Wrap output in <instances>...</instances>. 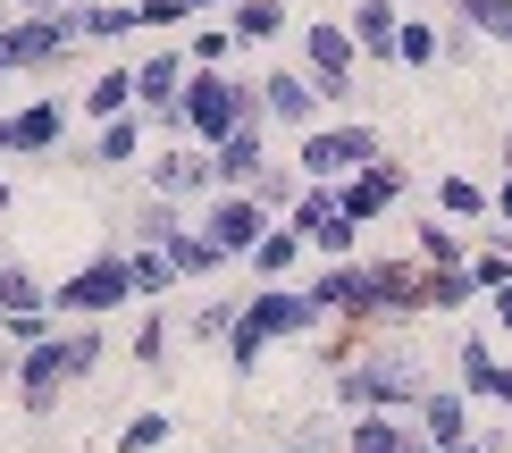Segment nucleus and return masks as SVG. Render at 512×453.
I'll use <instances>...</instances> for the list:
<instances>
[{
  "mask_svg": "<svg viewBox=\"0 0 512 453\" xmlns=\"http://www.w3.org/2000/svg\"><path fill=\"white\" fill-rule=\"evenodd\" d=\"M429 370H420V353H403V344H361V353L336 370V412L361 420V412H420V395H429Z\"/></svg>",
  "mask_w": 512,
  "mask_h": 453,
  "instance_id": "nucleus-1",
  "label": "nucleus"
},
{
  "mask_svg": "<svg viewBox=\"0 0 512 453\" xmlns=\"http://www.w3.org/2000/svg\"><path fill=\"white\" fill-rule=\"evenodd\" d=\"M93 361H101V319H59L42 344H26V353H17V378H9V386H17V403L42 420L76 378H93Z\"/></svg>",
  "mask_w": 512,
  "mask_h": 453,
  "instance_id": "nucleus-2",
  "label": "nucleus"
},
{
  "mask_svg": "<svg viewBox=\"0 0 512 453\" xmlns=\"http://www.w3.org/2000/svg\"><path fill=\"white\" fill-rule=\"evenodd\" d=\"M236 126H261V84H244V76H227V68H194V84H185V101H177V118H168L160 135L219 151Z\"/></svg>",
  "mask_w": 512,
  "mask_h": 453,
  "instance_id": "nucleus-3",
  "label": "nucleus"
},
{
  "mask_svg": "<svg viewBox=\"0 0 512 453\" xmlns=\"http://www.w3.org/2000/svg\"><path fill=\"white\" fill-rule=\"evenodd\" d=\"M311 328H328L319 319V302L303 286H261V294H244V319H236V336H227V370L252 378L269 361V344H286V336H311Z\"/></svg>",
  "mask_w": 512,
  "mask_h": 453,
  "instance_id": "nucleus-4",
  "label": "nucleus"
},
{
  "mask_svg": "<svg viewBox=\"0 0 512 453\" xmlns=\"http://www.w3.org/2000/svg\"><path fill=\"white\" fill-rule=\"evenodd\" d=\"M118 302H135V269H126V244L93 252V261H76V269L51 286V311H59V319H110Z\"/></svg>",
  "mask_w": 512,
  "mask_h": 453,
  "instance_id": "nucleus-5",
  "label": "nucleus"
},
{
  "mask_svg": "<svg viewBox=\"0 0 512 453\" xmlns=\"http://www.w3.org/2000/svg\"><path fill=\"white\" fill-rule=\"evenodd\" d=\"M370 160H387V151H378V126H361V118H345V126H311V135L294 143V168H303L311 185H345V177H361Z\"/></svg>",
  "mask_w": 512,
  "mask_h": 453,
  "instance_id": "nucleus-6",
  "label": "nucleus"
},
{
  "mask_svg": "<svg viewBox=\"0 0 512 453\" xmlns=\"http://www.w3.org/2000/svg\"><path fill=\"white\" fill-rule=\"evenodd\" d=\"M353 68H361V42L345 34V17H303V76L319 84L328 110L353 101Z\"/></svg>",
  "mask_w": 512,
  "mask_h": 453,
  "instance_id": "nucleus-7",
  "label": "nucleus"
},
{
  "mask_svg": "<svg viewBox=\"0 0 512 453\" xmlns=\"http://www.w3.org/2000/svg\"><path fill=\"white\" fill-rule=\"evenodd\" d=\"M269 227H277V210L261 202V193H210L202 202V235L227 252V261H252V244H261Z\"/></svg>",
  "mask_w": 512,
  "mask_h": 453,
  "instance_id": "nucleus-8",
  "label": "nucleus"
},
{
  "mask_svg": "<svg viewBox=\"0 0 512 453\" xmlns=\"http://www.w3.org/2000/svg\"><path fill=\"white\" fill-rule=\"evenodd\" d=\"M303 294L319 302V319H328V328H336V319H345V328H370V319H378V294H370V261H328V269H319Z\"/></svg>",
  "mask_w": 512,
  "mask_h": 453,
  "instance_id": "nucleus-9",
  "label": "nucleus"
},
{
  "mask_svg": "<svg viewBox=\"0 0 512 453\" xmlns=\"http://www.w3.org/2000/svg\"><path fill=\"white\" fill-rule=\"evenodd\" d=\"M143 185L168 193V202H210V193H219V168H210L202 143H168V151L143 160Z\"/></svg>",
  "mask_w": 512,
  "mask_h": 453,
  "instance_id": "nucleus-10",
  "label": "nucleus"
},
{
  "mask_svg": "<svg viewBox=\"0 0 512 453\" xmlns=\"http://www.w3.org/2000/svg\"><path fill=\"white\" fill-rule=\"evenodd\" d=\"M403 185H412V168H403V160H370L361 177L336 185V210H345L353 227H378V219H387V210L403 202Z\"/></svg>",
  "mask_w": 512,
  "mask_h": 453,
  "instance_id": "nucleus-11",
  "label": "nucleus"
},
{
  "mask_svg": "<svg viewBox=\"0 0 512 453\" xmlns=\"http://www.w3.org/2000/svg\"><path fill=\"white\" fill-rule=\"evenodd\" d=\"M185 84H194V59L185 51H143V68H135V110L168 126L177 118V101H185Z\"/></svg>",
  "mask_w": 512,
  "mask_h": 453,
  "instance_id": "nucleus-12",
  "label": "nucleus"
},
{
  "mask_svg": "<svg viewBox=\"0 0 512 453\" xmlns=\"http://www.w3.org/2000/svg\"><path fill=\"white\" fill-rule=\"evenodd\" d=\"M319 110H328V101H319V84H311L303 68H269V76H261V118H269V126H286V135H311Z\"/></svg>",
  "mask_w": 512,
  "mask_h": 453,
  "instance_id": "nucleus-13",
  "label": "nucleus"
},
{
  "mask_svg": "<svg viewBox=\"0 0 512 453\" xmlns=\"http://www.w3.org/2000/svg\"><path fill=\"white\" fill-rule=\"evenodd\" d=\"M51 151H68V101L42 93L26 110H9V160H51Z\"/></svg>",
  "mask_w": 512,
  "mask_h": 453,
  "instance_id": "nucleus-14",
  "label": "nucleus"
},
{
  "mask_svg": "<svg viewBox=\"0 0 512 453\" xmlns=\"http://www.w3.org/2000/svg\"><path fill=\"white\" fill-rule=\"evenodd\" d=\"M210 168H219V193H252V185L277 168V160H269V118H261V126H236V135L210 151Z\"/></svg>",
  "mask_w": 512,
  "mask_h": 453,
  "instance_id": "nucleus-15",
  "label": "nucleus"
},
{
  "mask_svg": "<svg viewBox=\"0 0 512 453\" xmlns=\"http://www.w3.org/2000/svg\"><path fill=\"white\" fill-rule=\"evenodd\" d=\"M420 437H429L437 453H454V445H471L479 428H471V395H462V386H429V395H420Z\"/></svg>",
  "mask_w": 512,
  "mask_h": 453,
  "instance_id": "nucleus-16",
  "label": "nucleus"
},
{
  "mask_svg": "<svg viewBox=\"0 0 512 453\" xmlns=\"http://www.w3.org/2000/svg\"><path fill=\"white\" fill-rule=\"evenodd\" d=\"M454 386H462L471 403H504V412H512V361H504V353H487L479 336L454 353Z\"/></svg>",
  "mask_w": 512,
  "mask_h": 453,
  "instance_id": "nucleus-17",
  "label": "nucleus"
},
{
  "mask_svg": "<svg viewBox=\"0 0 512 453\" xmlns=\"http://www.w3.org/2000/svg\"><path fill=\"white\" fill-rule=\"evenodd\" d=\"M143 135H152V118H143V110H126V118H110V126H93V143H76V160H84V168H126V160H152V151H143Z\"/></svg>",
  "mask_w": 512,
  "mask_h": 453,
  "instance_id": "nucleus-18",
  "label": "nucleus"
},
{
  "mask_svg": "<svg viewBox=\"0 0 512 453\" xmlns=\"http://www.w3.org/2000/svg\"><path fill=\"white\" fill-rule=\"evenodd\" d=\"M420 261H370V294H378V319H420L429 294H420Z\"/></svg>",
  "mask_w": 512,
  "mask_h": 453,
  "instance_id": "nucleus-19",
  "label": "nucleus"
},
{
  "mask_svg": "<svg viewBox=\"0 0 512 453\" xmlns=\"http://www.w3.org/2000/svg\"><path fill=\"white\" fill-rule=\"evenodd\" d=\"M345 34L361 42V59H395L403 9H395V0H353V9H345Z\"/></svg>",
  "mask_w": 512,
  "mask_h": 453,
  "instance_id": "nucleus-20",
  "label": "nucleus"
},
{
  "mask_svg": "<svg viewBox=\"0 0 512 453\" xmlns=\"http://www.w3.org/2000/svg\"><path fill=\"white\" fill-rule=\"evenodd\" d=\"M68 26H76V42H126V34H143V17H135V0H68Z\"/></svg>",
  "mask_w": 512,
  "mask_h": 453,
  "instance_id": "nucleus-21",
  "label": "nucleus"
},
{
  "mask_svg": "<svg viewBox=\"0 0 512 453\" xmlns=\"http://www.w3.org/2000/svg\"><path fill=\"white\" fill-rule=\"evenodd\" d=\"M412 412H361L345 420V453H412Z\"/></svg>",
  "mask_w": 512,
  "mask_h": 453,
  "instance_id": "nucleus-22",
  "label": "nucleus"
},
{
  "mask_svg": "<svg viewBox=\"0 0 512 453\" xmlns=\"http://www.w3.org/2000/svg\"><path fill=\"white\" fill-rule=\"evenodd\" d=\"M76 110L93 118V126L126 118V110H135V68H101V76H93V84H84V93H76Z\"/></svg>",
  "mask_w": 512,
  "mask_h": 453,
  "instance_id": "nucleus-23",
  "label": "nucleus"
},
{
  "mask_svg": "<svg viewBox=\"0 0 512 453\" xmlns=\"http://www.w3.org/2000/svg\"><path fill=\"white\" fill-rule=\"evenodd\" d=\"M412 261H420V269H462V261H471V244H462V227L437 210V219L412 227Z\"/></svg>",
  "mask_w": 512,
  "mask_h": 453,
  "instance_id": "nucleus-24",
  "label": "nucleus"
},
{
  "mask_svg": "<svg viewBox=\"0 0 512 453\" xmlns=\"http://www.w3.org/2000/svg\"><path fill=\"white\" fill-rule=\"evenodd\" d=\"M303 252H311V244H303V235H294V227H269L261 244H252V261H244V269L261 277V286H286V277H294V261H303Z\"/></svg>",
  "mask_w": 512,
  "mask_h": 453,
  "instance_id": "nucleus-25",
  "label": "nucleus"
},
{
  "mask_svg": "<svg viewBox=\"0 0 512 453\" xmlns=\"http://www.w3.org/2000/svg\"><path fill=\"white\" fill-rule=\"evenodd\" d=\"M437 210H445L454 227H471V219L496 210V185H479V177H437Z\"/></svg>",
  "mask_w": 512,
  "mask_h": 453,
  "instance_id": "nucleus-26",
  "label": "nucleus"
},
{
  "mask_svg": "<svg viewBox=\"0 0 512 453\" xmlns=\"http://www.w3.org/2000/svg\"><path fill=\"white\" fill-rule=\"evenodd\" d=\"M185 227H194V219H185L168 193H143V202H135V244H152V252H160V244H177Z\"/></svg>",
  "mask_w": 512,
  "mask_h": 453,
  "instance_id": "nucleus-27",
  "label": "nucleus"
},
{
  "mask_svg": "<svg viewBox=\"0 0 512 453\" xmlns=\"http://www.w3.org/2000/svg\"><path fill=\"white\" fill-rule=\"evenodd\" d=\"M160 252H168V261H177V277H185V286H194V277H219V269H227V252H219V244H210V235H202V219L185 227L177 244H160Z\"/></svg>",
  "mask_w": 512,
  "mask_h": 453,
  "instance_id": "nucleus-28",
  "label": "nucleus"
},
{
  "mask_svg": "<svg viewBox=\"0 0 512 453\" xmlns=\"http://www.w3.org/2000/svg\"><path fill=\"white\" fill-rule=\"evenodd\" d=\"M126 269H135V302H160V294L185 286L177 261H168V252H152V244H126Z\"/></svg>",
  "mask_w": 512,
  "mask_h": 453,
  "instance_id": "nucleus-29",
  "label": "nucleus"
},
{
  "mask_svg": "<svg viewBox=\"0 0 512 453\" xmlns=\"http://www.w3.org/2000/svg\"><path fill=\"white\" fill-rule=\"evenodd\" d=\"M17 311H51V286L26 261H0V319H17Z\"/></svg>",
  "mask_w": 512,
  "mask_h": 453,
  "instance_id": "nucleus-30",
  "label": "nucleus"
},
{
  "mask_svg": "<svg viewBox=\"0 0 512 453\" xmlns=\"http://www.w3.org/2000/svg\"><path fill=\"white\" fill-rule=\"evenodd\" d=\"M227 26H236V42H277L294 17H286V0H236V9H227Z\"/></svg>",
  "mask_w": 512,
  "mask_h": 453,
  "instance_id": "nucleus-31",
  "label": "nucleus"
},
{
  "mask_svg": "<svg viewBox=\"0 0 512 453\" xmlns=\"http://www.w3.org/2000/svg\"><path fill=\"white\" fill-rule=\"evenodd\" d=\"M236 319H244V294H210V302H194L185 328H194V344H227V336H236Z\"/></svg>",
  "mask_w": 512,
  "mask_h": 453,
  "instance_id": "nucleus-32",
  "label": "nucleus"
},
{
  "mask_svg": "<svg viewBox=\"0 0 512 453\" xmlns=\"http://www.w3.org/2000/svg\"><path fill=\"white\" fill-rule=\"evenodd\" d=\"M420 294H429V311H462V302L479 294V277H471V261H462V269H429Z\"/></svg>",
  "mask_w": 512,
  "mask_h": 453,
  "instance_id": "nucleus-33",
  "label": "nucleus"
},
{
  "mask_svg": "<svg viewBox=\"0 0 512 453\" xmlns=\"http://www.w3.org/2000/svg\"><path fill=\"white\" fill-rule=\"evenodd\" d=\"M454 26H471L487 42H512V0H454Z\"/></svg>",
  "mask_w": 512,
  "mask_h": 453,
  "instance_id": "nucleus-34",
  "label": "nucleus"
},
{
  "mask_svg": "<svg viewBox=\"0 0 512 453\" xmlns=\"http://www.w3.org/2000/svg\"><path fill=\"white\" fill-rule=\"evenodd\" d=\"M445 59V34L420 26V17H403V42H395V68H437Z\"/></svg>",
  "mask_w": 512,
  "mask_h": 453,
  "instance_id": "nucleus-35",
  "label": "nucleus"
},
{
  "mask_svg": "<svg viewBox=\"0 0 512 453\" xmlns=\"http://www.w3.org/2000/svg\"><path fill=\"white\" fill-rule=\"evenodd\" d=\"M328 219H336V185H303V202H294V210H286V227H294V235H303V244H311V235H319V227H328Z\"/></svg>",
  "mask_w": 512,
  "mask_h": 453,
  "instance_id": "nucleus-36",
  "label": "nucleus"
},
{
  "mask_svg": "<svg viewBox=\"0 0 512 453\" xmlns=\"http://www.w3.org/2000/svg\"><path fill=\"white\" fill-rule=\"evenodd\" d=\"M227 51H236V26H194L185 34V59L194 68H227Z\"/></svg>",
  "mask_w": 512,
  "mask_h": 453,
  "instance_id": "nucleus-37",
  "label": "nucleus"
},
{
  "mask_svg": "<svg viewBox=\"0 0 512 453\" xmlns=\"http://www.w3.org/2000/svg\"><path fill=\"white\" fill-rule=\"evenodd\" d=\"M168 445V412H135L118 428V453H160Z\"/></svg>",
  "mask_w": 512,
  "mask_h": 453,
  "instance_id": "nucleus-38",
  "label": "nucleus"
},
{
  "mask_svg": "<svg viewBox=\"0 0 512 453\" xmlns=\"http://www.w3.org/2000/svg\"><path fill=\"white\" fill-rule=\"evenodd\" d=\"M353 244H361V227L345 219V210H336V219H328V227L311 235V252H319V261H353Z\"/></svg>",
  "mask_w": 512,
  "mask_h": 453,
  "instance_id": "nucleus-39",
  "label": "nucleus"
},
{
  "mask_svg": "<svg viewBox=\"0 0 512 453\" xmlns=\"http://www.w3.org/2000/svg\"><path fill=\"white\" fill-rule=\"evenodd\" d=\"M135 361H143V370H168V319H160V311H143V328H135Z\"/></svg>",
  "mask_w": 512,
  "mask_h": 453,
  "instance_id": "nucleus-40",
  "label": "nucleus"
},
{
  "mask_svg": "<svg viewBox=\"0 0 512 453\" xmlns=\"http://www.w3.org/2000/svg\"><path fill=\"white\" fill-rule=\"evenodd\" d=\"M471 277H479V294L512 286V252H504V244H479V252H471Z\"/></svg>",
  "mask_w": 512,
  "mask_h": 453,
  "instance_id": "nucleus-41",
  "label": "nucleus"
},
{
  "mask_svg": "<svg viewBox=\"0 0 512 453\" xmlns=\"http://www.w3.org/2000/svg\"><path fill=\"white\" fill-rule=\"evenodd\" d=\"M294 453H345V428L336 420H294Z\"/></svg>",
  "mask_w": 512,
  "mask_h": 453,
  "instance_id": "nucleus-42",
  "label": "nucleus"
},
{
  "mask_svg": "<svg viewBox=\"0 0 512 453\" xmlns=\"http://www.w3.org/2000/svg\"><path fill=\"white\" fill-rule=\"evenodd\" d=\"M135 17H143V26H185L194 0H135Z\"/></svg>",
  "mask_w": 512,
  "mask_h": 453,
  "instance_id": "nucleus-43",
  "label": "nucleus"
},
{
  "mask_svg": "<svg viewBox=\"0 0 512 453\" xmlns=\"http://www.w3.org/2000/svg\"><path fill=\"white\" fill-rule=\"evenodd\" d=\"M496 328L512 336V286H496Z\"/></svg>",
  "mask_w": 512,
  "mask_h": 453,
  "instance_id": "nucleus-44",
  "label": "nucleus"
},
{
  "mask_svg": "<svg viewBox=\"0 0 512 453\" xmlns=\"http://www.w3.org/2000/svg\"><path fill=\"white\" fill-rule=\"evenodd\" d=\"M9 9H17V17H34V9H68V0H9Z\"/></svg>",
  "mask_w": 512,
  "mask_h": 453,
  "instance_id": "nucleus-45",
  "label": "nucleus"
},
{
  "mask_svg": "<svg viewBox=\"0 0 512 453\" xmlns=\"http://www.w3.org/2000/svg\"><path fill=\"white\" fill-rule=\"evenodd\" d=\"M496 219H512V177H504V185H496Z\"/></svg>",
  "mask_w": 512,
  "mask_h": 453,
  "instance_id": "nucleus-46",
  "label": "nucleus"
},
{
  "mask_svg": "<svg viewBox=\"0 0 512 453\" xmlns=\"http://www.w3.org/2000/svg\"><path fill=\"white\" fill-rule=\"evenodd\" d=\"M0 160H9V110H0Z\"/></svg>",
  "mask_w": 512,
  "mask_h": 453,
  "instance_id": "nucleus-47",
  "label": "nucleus"
},
{
  "mask_svg": "<svg viewBox=\"0 0 512 453\" xmlns=\"http://www.w3.org/2000/svg\"><path fill=\"white\" fill-rule=\"evenodd\" d=\"M9 202H17V193H9V177H0V219H9Z\"/></svg>",
  "mask_w": 512,
  "mask_h": 453,
  "instance_id": "nucleus-48",
  "label": "nucleus"
},
{
  "mask_svg": "<svg viewBox=\"0 0 512 453\" xmlns=\"http://www.w3.org/2000/svg\"><path fill=\"white\" fill-rule=\"evenodd\" d=\"M202 9H236V0H194V17H202Z\"/></svg>",
  "mask_w": 512,
  "mask_h": 453,
  "instance_id": "nucleus-49",
  "label": "nucleus"
},
{
  "mask_svg": "<svg viewBox=\"0 0 512 453\" xmlns=\"http://www.w3.org/2000/svg\"><path fill=\"white\" fill-rule=\"evenodd\" d=\"M504 177H512V135H504Z\"/></svg>",
  "mask_w": 512,
  "mask_h": 453,
  "instance_id": "nucleus-50",
  "label": "nucleus"
},
{
  "mask_svg": "<svg viewBox=\"0 0 512 453\" xmlns=\"http://www.w3.org/2000/svg\"><path fill=\"white\" fill-rule=\"evenodd\" d=\"M269 453H294V445H269Z\"/></svg>",
  "mask_w": 512,
  "mask_h": 453,
  "instance_id": "nucleus-51",
  "label": "nucleus"
}]
</instances>
